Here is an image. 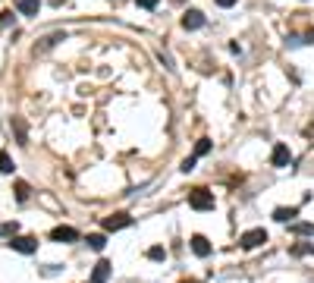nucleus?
Wrapping results in <instances>:
<instances>
[{
    "label": "nucleus",
    "instance_id": "18",
    "mask_svg": "<svg viewBox=\"0 0 314 283\" xmlns=\"http://www.w3.org/2000/svg\"><path fill=\"white\" fill-rule=\"evenodd\" d=\"M148 258H151V261H163L167 252H163V245H151V249H148Z\"/></svg>",
    "mask_w": 314,
    "mask_h": 283
},
{
    "label": "nucleus",
    "instance_id": "7",
    "mask_svg": "<svg viewBox=\"0 0 314 283\" xmlns=\"http://www.w3.org/2000/svg\"><path fill=\"white\" fill-rule=\"evenodd\" d=\"M289 161H292V155H289V148H286L283 142H280V145H273V155H270V164H273V167H286Z\"/></svg>",
    "mask_w": 314,
    "mask_h": 283
},
{
    "label": "nucleus",
    "instance_id": "16",
    "mask_svg": "<svg viewBox=\"0 0 314 283\" xmlns=\"http://www.w3.org/2000/svg\"><path fill=\"white\" fill-rule=\"evenodd\" d=\"M28 183H16V201H28Z\"/></svg>",
    "mask_w": 314,
    "mask_h": 283
},
{
    "label": "nucleus",
    "instance_id": "24",
    "mask_svg": "<svg viewBox=\"0 0 314 283\" xmlns=\"http://www.w3.org/2000/svg\"><path fill=\"white\" fill-rule=\"evenodd\" d=\"M192 170H195V158H186L182 161V173H192Z\"/></svg>",
    "mask_w": 314,
    "mask_h": 283
},
{
    "label": "nucleus",
    "instance_id": "8",
    "mask_svg": "<svg viewBox=\"0 0 314 283\" xmlns=\"http://www.w3.org/2000/svg\"><path fill=\"white\" fill-rule=\"evenodd\" d=\"M110 268H113L110 261H98L95 271H91V283H107L110 280Z\"/></svg>",
    "mask_w": 314,
    "mask_h": 283
},
{
    "label": "nucleus",
    "instance_id": "12",
    "mask_svg": "<svg viewBox=\"0 0 314 283\" xmlns=\"http://www.w3.org/2000/svg\"><path fill=\"white\" fill-rule=\"evenodd\" d=\"M13 129H16V139H19V145H28V132H25L22 117H13Z\"/></svg>",
    "mask_w": 314,
    "mask_h": 283
},
{
    "label": "nucleus",
    "instance_id": "1",
    "mask_svg": "<svg viewBox=\"0 0 314 283\" xmlns=\"http://www.w3.org/2000/svg\"><path fill=\"white\" fill-rule=\"evenodd\" d=\"M189 204L195 208V211H211V208H214V192H208V189H192V192H189Z\"/></svg>",
    "mask_w": 314,
    "mask_h": 283
},
{
    "label": "nucleus",
    "instance_id": "28",
    "mask_svg": "<svg viewBox=\"0 0 314 283\" xmlns=\"http://www.w3.org/2000/svg\"><path fill=\"white\" fill-rule=\"evenodd\" d=\"M186 283H198V280H186Z\"/></svg>",
    "mask_w": 314,
    "mask_h": 283
},
{
    "label": "nucleus",
    "instance_id": "9",
    "mask_svg": "<svg viewBox=\"0 0 314 283\" xmlns=\"http://www.w3.org/2000/svg\"><path fill=\"white\" fill-rule=\"evenodd\" d=\"M192 252H195L198 258H208V255H211V242H208L205 236H192Z\"/></svg>",
    "mask_w": 314,
    "mask_h": 283
},
{
    "label": "nucleus",
    "instance_id": "14",
    "mask_svg": "<svg viewBox=\"0 0 314 283\" xmlns=\"http://www.w3.org/2000/svg\"><path fill=\"white\" fill-rule=\"evenodd\" d=\"M104 245H107V239H104L101 233H91V236H88V249H95V252H101Z\"/></svg>",
    "mask_w": 314,
    "mask_h": 283
},
{
    "label": "nucleus",
    "instance_id": "4",
    "mask_svg": "<svg viewBox=\"0 0 314 283\" xmlns=\"http://www.w3.org/2000/svg\"><path fill=\"white\" fill-rule=\"evenodd\" d=\"M201 25H205V13H201V10H186V16H182V29L195 32V29H201Z\"/></svg>",
    "mask_w": 314,
    "mask_h": 283
},
{
    "label": "nucleus",
    "instance_id": "11",
    "mask_svg": "<svg viewBox=\"0 0 314 283\" xmlns=\"http://www.w3.org/2000/svg\"><path fill=\"white\" fill-rule=\"evenodd\" d=\"M57 41H66V35L63 32H53V35H47V38H41V44L38 47H35V50H50L53 44H57Z\"/></svg>",
    "mask_w": 314,
    "mask_h": 283
},
{
    "label": "nucleus",
    "instance_id": "26",
    "mask_svg": "<svg viewBox=\"0 0 314 283\" xmlns=\"http://www.w3.org/2000/svg\"><path fill=\"white\" fill-rule=\"evenodd\" d=\"M305 44H314V29H311L308 35H305Z\"/></svg>",
    "mask_w": 314,
    "mask_h": 283
},
{
    "label": "nucleus",
    "instance_id": "25",
    "mask_svg": "<svg viewBox=\"0 0 314 283\" xmlns=\"http://www.w3.org/2000/svg\"><path fill=\"white\" fill-rule=\"evenodd\" d=\"M217 7H223V10H230V7H236V0H214Z\"/></svg>",
    "mask_w": 314,
    "mask_h": 283
},
{
    "label": "nucleus",
    "instance_id": "13",
    "mask_svg": "<svg viewBox=\"0 0 314 283\" xmlns=\"http://www.w3.org/2000/svg\"><path fill=\"white\" fill-rule=\"evenodd\" d=\"M295 214H299V208H276V211H273V220L286 223V220H292Z\"/></svg>",
    "mask_w": 314,
    "mask_h": 283
},
{
    "label": "nucleus",
    "instance_id": "22",
    "mask_svg": "<svg viewBox=\"0 0 314 283\" xmlns=\"http://www.w3.org/2000/svg\"><path fill=\"white\" fill-rule=\"evenodd\" d=\"M135 4H138L141 10H154V7L160 4V0H135Z\"/></svg>",
    "mask_w": 314,
    "mask_h": 283
},
{
    "label": "nucleus",
    "instance_id": "23",
    "mask_svg": "<svg viewBox=\"0 0 314 283\" xmlns=\"http://www.w3.org/2000/svg\"><path fill=\"white\" fill-rule=\"evenodd\" d=\"M16 230H19V223H4L0 226V233H10V236H16Z\"/></svg>",
    "mask_w": 314,
    "mask_h": 283
},
{
    "label": "nucleus",
    "instance_id": "5",
    "mask_svg": "<svg viewBox=\"0 0 314 283\" xmlns=\"http://www.w3.org/2000/svg\"><path fill=\"white\" fill-rule=\"evenodd\" d=\"M129 223H132L129 214H110V217H104V230L113 233V230H123V226H129Z\"/></svg>",
    "mask_w": 314,
    "mask_h": 283
},
{
    "label": "nucleus",
    "instance_id": "20",
    "mask_svg": "<svg viewBox=\"0 0 314 283\" xmlns=\"http://www.w3.org/2000/svg\"><path fill=\"white\" fill-rule=\"evenodd\" d=\"M208 151H211V139H201V142L195 145V158H205Z\"/></svg>",
    "mask_w": 314,
    "mask_h": 283
},
{
    "label": "nucleus",
    "instance_id": "17",
    "mask_svg": "<svg viewBox=\"0 0 314 283\" xmlns=\"http://www.w3.org/2000/svg\"><path fill=\"white\" fill-rule=\"evenodd\" d=\"M292 233H299V236H314V223H295Z\"/></svg>",
    "mask_w": 314,
    "mask_h": 283
},
{
    "label": "nucleus",
    "instance_id": "27",
    "mask_svg": "<svg viewBox=\"0 0 314 283\" xmlns=\"http://www.w3.org/2000/svg\"><path fill=\"white\" fill-rule=\"evenodd\" d=\"M110 4H113V7H120V4H123V0H110Z\"/></svg>",
    "mask_w": 314,
    "mask_h": 283
},
{
    "label": "nucleus",
    "instance_id": "15",
    "mask_svg": "<svg viewBox=\"0 0 314 283\" xmlns=\"http://www.w3.org/2000/svg\"><path fill=\"white\" fill-rule=\"evenodd\" d=\"M292 255H314V242H299V245H292Z\"/></svg>",
    "mask_w": 314,
    "mask_h": 283
},
{
    "label": "nucleus",
    "instance_id": "3",
    "mask_svg": "<svg viewBox=\"0 0 314 283\" xmlns=\"http://www.w3.org/2000/svg\"><path fill=\"white\" fill-rule=\"evenodd\" d=\"M10 249L22 252V255H32V252H38V239H32V236H13L10 239Z\"/></svg>",
    "mask_w": 314,
    "mask_h": 283
},
{
    "label": "nucleus",
    "instance_id": "2",
    "mask_svg": "<svg viewBox=\"0 0 314 283\" xmlns=\"http://www.w3.org/2000/svg\"><path fill=\"white\" fill-rule=\"evenodd\" d=\"M261 242H267V230H248V233L239 236V245H242V249H258Z\"/></svg>",
    "mask_w": 314,
    "mask_h": 283
},
{
    "label": "nucleus",
    "instance_id": "19",
    "mask_svg": "<svg viewBox=\"0 0 314 283\" xmlns=\"http://www.w3.org/2000/svg\"><path fill=\"white\" fill-rule=\"evenodd\" d=\"M0 173H13V161L7 151H0Z\"/></svg>",
    "mask_w": 314,
    "mask_h": 283
},
{
    "label": "nucleus",
    "instance_id": "6",
    "mask_svg": "<svg viewBox=\"0 0 314 283\" xmlns=\"http://www.w3.org/2000/svg\"><path fill=\"white\" fill-rule=\"evenodd\" d=\"M50 239H53V242H76L79 233L72 230V226H53V230H50Z\"/></svg>",
    "mask_w": 314,
    "mask_h": 283
},
{
    "label": "nucleus",
    "instance_id": "10",
    "mask_svg": "<svg viewBox=\"0 0 314 283\" xmlns=\"http://www.w3.org/2000/svg\"><path fill=\"white\" fill-rule=\"evenodd\" d=\"M16 10H19L22 16H38L41 4H38V0H16Z\"/></svg>",
    "mask_w": 314,
    "mask_h": 283
},
{
    "label": "nucleus",
    "instance_id": "21",
    "mask_svg": "<svg viewBox=\"0 0 314 283\" xmlns=\"http://www.w3.org/2000/svg\"><path fill=\"white\" fill-rule=\"evenodd\" d=\"M13 19H16V16H13V10H4V13H0V29H10V25H13Z\"/></svg>",
    "mask_w": 314,
    "mask_h": 283
}]
</instances>
